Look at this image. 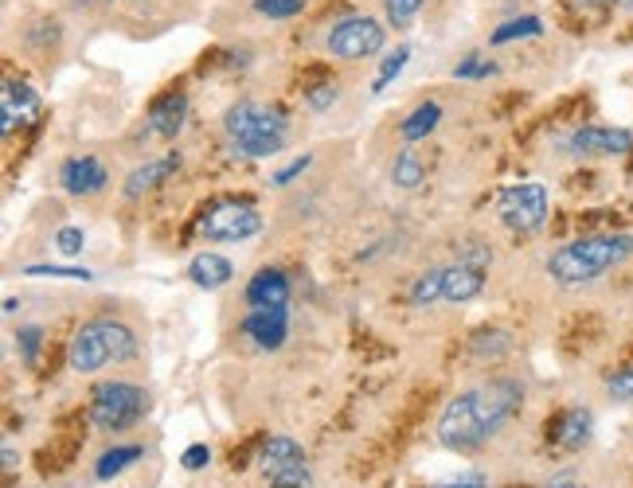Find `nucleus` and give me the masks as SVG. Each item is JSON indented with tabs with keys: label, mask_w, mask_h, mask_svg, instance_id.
Instances as JSON below:
<instances>
[{
	"label": "nucleus",
	"mask_w": 633,
	"mask_h": 488,
	"mask_svg": "<svg viewBox=\"0 0 633 488\" xmlns=\"http://www.w3.org/2000/svg\"><path fill=\"white\" fill-rule=\"evenodd\" d=\"M567 149L578 157H625L633 152V133L617 126H583L567 137Z\"/></svg>",
	"instance_id": "obj_10"
},
{
	"label": "nucleus",
	"mask_w": 633,
	"mask_h": 488,
	"mask_svg": "<svg viewBox=\"0 0 633 488\" xmlns=\"http://www.w3.org/2000/svg\"><path fill=\"white\" fill-rule=\"evenodd\" d=\"M521 402L524 387L516 379H489L482 387H469L446 402L438 418V441L457 454H473L521 410Z\"/></svg>",
	"instance_id": "obj_1"
},
{
	"label": "nucleus",
	"mask_w": 633,
	"mask_h": 488,
	"mask_svg": "<svg viewBox=\"0 0 633 488\" xmlns=\"http://www.w3.org/2000/svg\"><path fill=\"white\" fill-rule=\"evenodd\" d=\"M141 454H145L141 446H113V449H106V454L98 457V465H95V480H113L118 472H126L133 461H141Z\"/></svg>",
	"instance_id": "obj_24"
},
{
	"label": "nucleus",
	"mask_w": 633,
	"mask_h": 488,
	"mask_svg": "<svg viewBox=\"0 0 633 488\" xmlns=\"http://www.w3.org/2000/svg\"><path fill=\"white\" fill-rule=\"evenodd\" d=\"M177 169H180V152H165V157H157V160H145V165H137V169L126 177L121 196H126V200H141L145 192L161 188Z\"/></svg>",
	"instance_id": "obj_13"
},
{
	"label": "nucleus",
	"mask_w": 633,
	"mask_h": 488,
	"mask_svg": "<svg viewBox=\"0 0 633 488\" xmlns=\"http://www.w3.org/2000/svg\"><path fill=\"white\" fill-rule=\"evenodd\" d=\"M188 118V98L185 94H165L161 102H152L149 110V133L152 137H177Z\"/></svg>",
	"instance_id": "obj_18"
},
{
	"label": "nucleus",
	"mask_w": 633,
	"mask_h": 488,
	"mask_svg": "<svg viewBox=\"0 0 633 488\" xmlns=\"http://www.w3.org/2000/svg\"><path fill=\"white\" fill-rule=\"evenodd\" d=\"M243 332H247L263 352H278L289 337V309L286 305H274V309H250L247 317H243Z\"/></svg>",
	"instance_id": "obj_11"
},
{
	"label": "nucleus",
	"mask_w": 633,
	"mask_h": 488,
	"mask_svg": "<svg viewBox=\"0 0 633 488\" xmlns=\"http://www.w3.org/2000/svg\"><path fill=\"white\" fill-rule=\"evenodd\" d=\"M258 469H263L266 488H309V461L301 446L286 434H274L258 449Z\"/></svg>",
	"instance_id": "obj_5"
},
{
	"label": "nucleus",
	"mask_w": 633,
	"mask_h": 488,
	"mask_svg": "<svg viewBox=\"0 0 633 488\" xmlns=\"http://www.w3.org/2000/svg\"><path fill=\"white\" fill-rule=\"evenodd\" d=\"M36 110H40V94H36L28 82H4V113H0V129H4V137H9L20 121L32 118Z\"/></svg>",
	"instance_id": "obj_16"
},
{
	"label": "nucleus",
	"mask_w": 633,
	"mask_h": 488,
	"mask_svg": "<svg viewBox=\"0 0 633 488\" xmlns=\"http://www.w3.org/2000/svg\"><path fill=\"white\" fill-rule=\"evenodd\" d=\"M606 395L614 402H633V363H630V368L617 371V376L606 379Z\"/></svg>",
	"instance_id": "obj_32"
},
{
	"label": "nucleus",
	"mask_w": 633,
	"mask_h": 488,
	"mask_svg": "<svg viewBox=\"0 0 633 488\" xmlns=\"http://www.w3.org/2000/svg\"><path fill=\"white\" fill-rule=\"evenodd\" d=\"M501 223L516 235H536L547 223V188L544 185H513L497 200Z\"/></svg>",
	"instance_id": "obj_6"
},
{
	"label": "nucleus",
	"mask_w": 633,
	"mask_h": 488,
	"mask_svg": "<svg viewBox=\"0 0 633 488\" xmlns=\"http://www.w3.org/2000/svg\"><path fill=\"white\" fill-rule=\"evenodd\" d=\"M17 345H20V360H24L28 368H32L36 356H40V345H43V329H40V325H20Z\"/></svg>",
	"instance_id": "obj_28"
},
{
	"label": "nucleus",
	"mask_w": 633,
	"mask_h": 488,
	"mask_svg": "<svg viewBox=\"0 0 633 488\" xmlns=\"http://www.w3.org/2000/svg\"><path fill=\"white\" fill-rule=\"evenodd\" d=\"M28 278H67V281H90V270L82 266H28Z\"/></svg>",
	"instance_id": "obj_30"
},
{
	"label": "nucleus",
	"mask_w": 633,
	"mask_h": 488,
	"mask_svg": "<svg viewBox=\"0 0 633 488\" xmlns=\"http://www.w3.org/2000/svg\"><path fill=\"white\" fill-rule=\"evenodd\" d=\"M384 24L372 17H348L340 24H333V32L325 36V48L337 59H372L376 51H384Z\"/></svg>",
	"instance_id": "obj_8"
},
{
	"label": "nucleus",
	"mask_w": 633,
	"mask_h": 488,
	"mask_svg": "<svg viewBox=\"0 0 633 488\" xmlns=\"http://www.w3.org/2000/svg\"><path fill=\"white\" fill-rule=\"evenodd\" d=\"M482 289H485L482 266L465 262V258H457L454 266H442V301L465 305L473 301V297H482Z\"/></svg>",
	"instance_id": "obj_12"
},
{
	"label": "nucleus",
	"mask_w": 633,
	"mask_h": 488,
	"mask_svg": "<svg viewBox=\"0 0 633 488\" xmlns=\"http://www.w3.org/2000/svg\"><path fill=\"white\" fill-rule=\"evenodd\" d=\"M423 4H426V0H387L384 9H387V20H392L395 28H407L411 20L423 12Z\"/></svg>",
	"instance_id": "obj_29"
},
{
	"label": "nucleus",
	"mask_w": 633,
	"mask_h": 488,
	"mask_svg": "<svg viewBox=\"0 0 633 488\" xmlns=\"http://www.w3.org/2000/svg\"><path fill=\"white\" fill-rule=\"evenodd\" d=\"M98 325H102V337H106V345H110L113 363H126V360H133V356L141 352V345H137V332L129 329V325H121V320H113V317H102Z\"/></svg>",
	"instance_id": "obj_20"
},
{
	"label": "nucleus",
	"mask_w": 633,
	"mask_h": 488,
	"mask_svg": "<svg viewBox=\"0 0 633 488\" xmlns=\"http://www.w3.org/2000/svg\"><path fill=\"white\" fill-rule=\"evenodd\" d=\"M434 301H442V266L418 273L415 286H411V305H418V309H423V305H434Z\"/></svg>",
	"instance_id": "obj_26"
},
{
	"label": "nucleus",
	"mask_w": 633,
	"mask_h": 488,
	"mask_svg": "<svg viewBox=\"0 0 633 488\" xmlns=\"http://www.w3.org/2000/svg\"><path fill=\"white\" fill-rule=\"evenodd\" d=\"M145 410H149V399H145L141 387L126 384V379H106V384L95 387L90 395V422L98 430H129L133 422H141Z\"/></svg>",
	"instance_id": "obj_4"
},
{
	"label": "nucleus",
	"mask_w": 633,
	"mask_h": 488,
	"mask_svg": "<svg viewBox=\"0 0 633 488\" xmlns=\"http://www.w3.org/2000/svg\"><path fill=\"white\" fill-rule=\"evenodd\" d=\"M633 255V235H591L560 247L547 258V278L555 286H586V281L602 278L614 266H622Z\"/></svg>",
	"instance_id": "obj_2"
},
{
	"label": "nucleus",
	"mask_w": 633,
	"mask_h": 488,
	"mask_svg": "<svg viewBox=\"0 0 633 488\" xmlns=\"http://www.w3.org/2000/svg\"><path fill=\"white\" fill-rule=\"evenodd\" d=\"M489 74H497V63H485L477 56H469L465 63L454 67V79H489Z\"/></svg>",
	"instance_id": "obj_34"
},
{
	"label": "nucleus",
	"mask_w": 633,
	"mask_h": 488,
	"mask_svg": "<svg viewBox=\"0 0 633 488\" xmlns=\"http://www.w3.org/2000/svg\"><path fill=\"white\" fill-rule=\"evenodd\" d=\"M407 59H411V48H395L392 56L384 59V67H379L376 82H372V94H384V90H387V82H392V79H399V74H403V67H407Z\"/></svg>",
	"instance_id": "obj_27"
},
{
	"label": "nucleus",
	"mask_w": 633,
	"mask_h": 488,
	"mask_svg": "<svg viewBox=\"0 0 633 488\" xmlns=\"http://www.w3.org/2000/svg\"><path fill=\"white\" fill-rule=\"evenodd\" d=\"M56 247L63 250L67 258H75V255H82V247H87V235H82V227H59Z\"/></svg>",
	"instance_id": "obj_33"
},
{
	"label": "nucleus",
	"mask_w": 633,
	"mask_h": 488,
	"mask_svg": "<svg viewBox=\"0 0 633 488\" xmlns=\"http://www.w3.org/2000/svg\"><path fill=\"white\" fill-rule=\"evenodd\" d=\"M106 363H113L110 345H106V337H102V325L90 320V325H82V329L71 337V348H67V368H71L75 376H95V371H102Z\"/></svg>",
	"instance_id": "obj_9"
},
{
	"label": "nucleus",
	"mask_w": 633,
	"mask_h": 488,
	"mask_svg": "<svg viewBox=\"0 0 633 488\" xmlns=\"http://www.w3.org/2000/svg\"><path fill=\"white\" fill-rule=\"evenodd\" d=\"M544 488H583V485L575 480V472H555V477L547 480Z\"/></svg>",
	"instance_id": "obj_39"
},
{
	"label": "nucleus",
	"mask_w": 633,
	"mask_h": 488,
	"mask_svg": "<svg viewBox=\"0 0 633 488\" xmlns=\"http://www.w3.org/2000/svg\"><path fill=\"white\" fill-rule=\"evenodd\" d=\"M434 488H489V480L482 472H465V477L449 480V485H434Z\"/></svg>",
	"instance_id": "obj_37"
},
{
	"label": "nucleus",
	"mask_w": 633,
	"mask_h": 488,
	"mask_svg": "<svg viewBox=\"0 0 633 488\" xmlns=\"http://www.w3.org/2000/svg\"><path fill=\"white\" fill-rule=\"evenodd\" d=\"M333 102H337V87H322V90H313V94H309L313 110H329Z\"/></svg>",
	"instance_id": "obj_38"
},
{
	"label": "nucleus",
	"mask_w": 633,
	"mask_h": 488,
	"mask_svg": "<svg viewBox=\"0 0 633 488\" xmlns=\"http://www.w3.org/2000/svg\"><path fill=\"white\" fill-rule=\"evenodd\" d=\"M59 185L67 196H95L106 188V165L98 157H71L59 169Z\"/></svg>",
	"instance_id": "obj_14"
},
{
	"label": "nucleus",
	"mask_w": 633,
	"mask_h": 488,
	"mask_svg": "<svg viewBox=\"0 0 633 488\" xmlns=\"http://www.w3.org/2000/svg\"><path fill=\"white\" fill-rule=\"evenodd\" d=\"M231 262H227L224 255H216V250H204V255H196L192 262H188V278L196 281L200 289H224L227 281H231Z\"/></svg>",
	"instance_id": "obj_19"
},
{
	"label": "nucleus",
	"mask_w": 633,
	"mask_h": 488,
	"mask_svg": "<svg viewBox=\"0 0 633 488\" xmlns=\"http://www.w3.org/2000/svg\"><path fill=\"white\" fill-rule=\"evenodd\" d=\"M208 461H211V449L208 446H188L185 457H180V469L200 472V469H208Z\"/></svg>",
	"instance_id": "obj_35"
},
{
	"label": "nucleus",
	"mask_w": 633,
	"mask_h": 488,
	"mask_svg": "<svg viewBox=\"0 0 633 488\" xmlns=\"http://www.w3.org/2000/svg\"><path fill=\"white\" fill-rule=\"evenodd\" d=\"M263 231V216L258 208L250 203H239V200H224L200 219V235L211 242H247Z\"/></svg>",
	"instance_id": "obj_7"
},
{
	"label": "nucleus",
	"mask_w": 633,
	"mask_h": 488,
	"mask_svg": "<svg viewBox=\"0 0 633 488\" xmlns=\"http://www.w3.org/2000/svg\"><path fill=\"white\" fill-rule=\"evenodd\" d=\"M591 430H594L591 410H586V407H571V410H563V415L555 418L552 441L560 449H583L586 441H591Z\"/></svg>",
	"instance_id": "obj_17"
},
{
	"label": "nucleus",
	"mask_w": 633,
	"mask_h": 488,
	"mask_svg": "<svg viewBox=\"0 0 633 488\" xmlns=\"http://www.w3.org/2000/svg\"><path fill=\"white\" fill-rule=\"evenodd\" d=\"M625 9H630V12H633V0H625Z\"/></svg>",
	"instance_id": "obj_42"
},
{
	"label": "nucleus",
	"mask_w": 633,
	"mask_h": 488,
	"mask_svg": "<svg viewBox=\"0 0 633 488\" xmlns=\"http://www.w3.org/2000/svg\"><path fill=\"white\" fill-rule=\"evenodd\" d=\"M309 165H313V157H297L294 165H286V169H278V172H274V185H278V188H286L289 180H294V177H301V172L309 169Z\"/></svg>",
	"instance_id": "obj_36"
},
{
	"label": "nucleus",
	"mask_w": 633,
	"mask_h": 488,
	"mask_svg": "<svg viewBox=\"0 0 633 488\" xmlns=\"http://www.w3.org/2000/svg\"><path fill=\"white\" fill-rule=\"evenodd\" d=\"M17 461H20V457H17V449H12V446H4V469H17Z\"/></svg>",
	"instance_id": "obj_41"
},
{
	"label": "nucleus",
	"mask_w": 633,
	"mask_h": 488,
	"mask_svg": "<svg viewBox=\"0 0 633 488\" xmlns=\"http://www.w3.org/2000/svg\"><path fill=\"white\" fill-rule=\"evenodd\" d=\"M544 32V20L540 17H521V20H508V24H501L497 32L489 36L493 48H505V43H516V40H536V36Z\"/></svg>",
	"instance_id": "obj_25"
},
{
	"label": "nucleus",
	"mask_w": 633,
	"mask_h": 488,
	"mask_svg": "<svg viewBox=\"0 0 633 488\" xmlns=\"http://www.w3.org/2000/svg\"><path fill=\"white\" fill-rule=\"evenodd\" d=\"M469 352H473V360H482V363L505 360V356L513 352V332H505V329L477 332V337L469 340Z\"/></svg>",
	"instance_id": "obj_21"
},
{
	"label": "nucleus",
	"mask_w": 633,
	"mask_h": 488,
	"mask_svg": "<svg viewBox=\"0 0 633 488\" xmlns=\"http://www.w3.org/2000/svg\"><path fill=\"white\" fill-rule=\"evenodd\" d=\"M578 9H610V4H622V0H571Z\"/></svg>",
	"instance_id": "obj_40"
},
{
	"label": "nucleus",
	"mask_w": 633,
	"mask_h": 488,
	"mask_svg": "<svg viewBox=\"0 0 633 488\" xmlns=\"http://www.w3.org/2000/svg\"><path fill=\"white\" fill-rule=\"evenodd\" d=\"M423 180H426V165H423V157H418L415 149L395 152L392 185H395V188H403V192H415V188H423Z\"/></svg>",
	"instance_id": "obj_22"
},
{
	"label": "nucleus",
	"mask_w": 633,
	"mask_h": 488,
	"mask_svg": "<svg viewBox=\"0 0 633 488\" xmlns=\"http://www.w3.org/2000/svg\"><path fill=\"white\" fill-rule=\"evenodd\" d=\"M224 137H227V149H231L235 157L266 160V157H278V152L286 149L289 121H286V113L243 98V102H235L231 110L224 113Z\"/></svg>",
	"instance_id": "obj_3"
},
{
	"label": "nucleus",
	"mask_w": 633,
	"mask_h": 488,
	"mask_svg": "<svg viewBox=\"0 0 633 488\" xmlns=\"http://www.w3.org/2000/svg\"><path fill=\"white\" fill-rule=\"evenodd\" d=\"M438 121H442V106L438 102H423L418 110H411L407 118H403L399 137H403V141H423V137H431L434 129H438Z\"/></svg>",
	"instance_id": "obj_23"
},
{
	"label": "nucleus",
	"mask_w": 633,
	"mask_h": 488,
	"mask_svg": "<svg viewBox=\"0 0 633 488\" xmlns=\"http://www.w3.org/2000/svg\"><path fill=\"white\" fill-rule=\"evenodd\" d=\"M255 9L270 20H289L305 9V0H255Z\"/></svg>",
	"instance_id": "obj_31"
},
{
	"label": "nucleus",
	"mask_w": 633,
	"mask_h": 488,
	"mask_svg": "<svg viewBox=\"0 0 633 488\" xmlns=\"http://www.w3.org/2000/svg\"><path fill=\"white\" fill-rule=\"evenodd\" d=\"M247 305L250 309H274V305H289V278L281 270H258L247 281Z\"/></svg>",
	"instance_id": "obj_15"
}]
</instances>
